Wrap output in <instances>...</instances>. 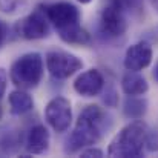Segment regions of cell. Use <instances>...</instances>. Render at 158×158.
<instances>
[{"label":"cell","mask_w":158,"mask_h":158,"mask_svg":"<svg viewBox=\"0 0 158 158\" xmlns=\"http://www.w3.org/2000/svg\"><path fill=\"white\" fill-rule=\"evenodd\" d=\"M114 3H117L118 6H121L126 12H131V11H138L143 5V0H110Z\"/></svg>","instance_id":"obj_17"},{"label":"cell","mask_w":158,"mask_h":158,"mask_svg":"<svg viewBox=\"0 0 158 158\" xmlns=\"http://www.w3.org/2000/svg\"><path fill=\"white\" fill-rule=\"evenodd\" d=\"M42 77L43 58L37 52H28L19 57L9 71V78L19 89H32L39 86Z\"/></svg>","instance_id":"obj_3"},{"label":"cell","mask_w":158,"mask_h":158,"mask_svg":"<svg viewBox=\"0 0 158 158\" xmlns=\"http://www.w3.org/2000/svg\"><path fill=\"white\" fill-rule=\"evenodd\" d=\"M144 148L149 152H158V129H152V131L148 129Z\"/></svg>","instance_id":"obj_16"},{"label":"cell","mask_w":158,"mask_h":158,"mask_svg":"<svg viewBox=\"0 0 158 158\" xmlns=\"http://www.w3.org/2000/svg\"><path fill=\"white\" fill-rule=\"evenodd\" d=\"M151 2H152V5H154V8H155V9H157V11H158V0H151Z\"/></svg>","instance_id":"obj_23"},{"label":"cell","mask_w":158,"mask_h":158,"mask_svg":"<svg viewBox=\"0 0 158 158\" xmlns=\"http://www.w3.org/2000/svg\"><path fill=\"white\" fill-rule=\"evenodd\" d=\"M43 9H45V14L48 17V22L52 23L57 31H61V29H66L69 26L78 25L80 12L72 3L58 2V3H54V5L43 8Z\"/></svg>","instance_id":"obj_7"},{"label":"cell","mask_w":158,"mask_h":158,"mask_svg":"<svg viewBox=\"0 0 158 158\" xmlns=\"http://www.w3.org/2000/svg\"><path fill=\"white\" fill-rule=\"evenodd\" d=\"M148 126L141 120L126 124L109 143L107 155L120 158H137L143 155Z\"/></svg>","instance_id":"obj_2"},{"label":"cell","mask_w":158,"mask_h":158,"mask_svg":"<svg viewBox=\"0 0 158 158\" xmlns=\"http://www.w3.org/2000/svg\"><path fill=\"white\" fill-rule=\"evenodd\" d=\"M154 78L158 81V61H157V64H155V68H154Z\"/></svg>","instance_id":"obj_22"},{"label":"cell","mask_w":158,"mask_h":158,"mask_svg":"<svg viewBox=\"0 0 158 158\" xmlns=\"http://www.w3.org/2000/svg\"><path fill=\"white\" fill-rule=\"evenodd\" d=\"M49 32L48 28V17L45 14V9L39 8L34 12H31L28 17H25L19 23V34L26 40H39L46 37Z\"/></svg>","instance_id":"obj_8"},{"label":"cell","mask_w":158,"mask_h":158,"mask_svg":"<svg viewBox=\"0 0 158 158\" xmlns=\"http://www.w3.org/2000/svg\"><path fill=\"white\" fill-rule=\"evenodd\" d=\"M103 129H105V112L97 105L86 106L78 115L72 134L66 140L64 152L75 154L83 148L98 143L103 137Z\"/></svg>","instance_id":"obj_1"},{"label":"cell","mask_w":158,"mask_h":158,"mask_svg":"<svg viewBox=\"0 0 158 158\" xmlns=\"http://www.w3.org/2000/svg\"><path fill=\"white\" fill-rule=\"evenodd\" d=\"M49 148V132L43 124H37L34 126L26 138V149L29 154L39 155L46 152Z\"/></svg>","instance_id":"obj_11"},{"label":"cell","mask_w":158,"mask_h":158,"mask_svg":"<svg viewBox=\"0 0 158 158\" xmlns=\"http://www.w3.org/2000/svg\"><path fill=\"white\" fill-rule=\"evenodd\" d=\"M17 8V0H0V9L3 12H12Z\"/></svg>","instance_id":"obj_18"},{"label":"cell","mask_w":158,"mask_h":158,"mask_svg":"<svg viewBox=\"0 0 158 158\" xmlns=\"http://www.w3.org/2000/svg\"><path fill=\"white\" fill-rule=\"evenodd\" d=\"M80 155H81V157H103L105 154H103V151L98 149V148H88V149L81 151Z\"/></svg>","instance_id":"obj_19"},{"label":"cell","mask_w":158,"mask_h":158,"mask_svg":"<svg viewBox=\"0 0 158 158\" xmlns=\"http://www.w3.org/2000/svg\"><path fill=\"white\" fill-rule=\"evenodd\" d=\"M148 110V102L141 95H127L123 103V114L131 120H140Z\"/></svg>","instance_id":"obj_15"},{"label":"cell","mask_w":158,"mask_h":158,"mask_svg":"<svg viewBox=\"0 0 158 158\" xmlns=\"http://www.w3.org/2000/svg\"><path fill=\"white\" fill-rule=\"evenodd\" d=\"M5 37H6V28H5V25L0 22V46L3 45V42H5Z\"/></svg>","instance_id":"obj_21"},{"label":"cell","mask_w":158,"mask_h":158,"mask_svg":"<svg viewBox=\"0 0 158 158\" xmlns=\"http://www.w3.org/2000/svg\"><path fill=\"white\" fill-rule=\"evenodd\" d=\"M60 39L64 42V43H69V45H89L91 42V35L88 34L86 29H83L78 25H74V26H69L66 29H61V31H57Z\"/></svg>","instance_id":"obj_14"},{"label":"cell","mask_w":158,"mask_h":158,"mask_svg":"<svg viewBox=\"0 0 158 158\" xmlns=\"http://www.w3.org/2000/svg\"><path fill=\"white\" fill-rule=\"evenodd\" d=\"M77 2H80V3H83V5H86V3H91L92 0H77Z\"/></svg>","instance_id":"obj_24"},{"label":"cell","mask_w":158,"mask_h":158,"mask_svg":"<svg viewBox=\"0 0 158 158\" xmlns=\"http://www.w3.org/2000/svg\"><path fill=\"white\" fill-rule=\"evenodd\" d=\"M9 109L11 114L14 115H23L26 112H29L34 107V100L32 97L25 91V89H17L12 91L9 94Z\"/></svg>","instance_id":"obj_13"},{"label":"cell","mask_w":158,"mask_h":158,"mask_svg":"<svg viewBox=\"0 0 158 158\" xmlns=\"http://www.w3.org/2000/svg\"><path fill=\"white\" fill-rule=\"evenodd\" d=\"M103 88H105V77L98 69L94 68L81 72L74 81V89L81 97H95L103 91Z\"/></svg>","instance_id":"obj_10"},{"label":"cell","mask_w":158,"mask_h":158,"mask_svg":"<svg viewBox=\"0 0 158 158\" xmlns=\"http://www.w3.org/2000/svg\"><path fill=\"white\" fill-rule=\"evenodd\" d=\"M152 48L149 43L146 42H138L134 43L127 48V51L124 54V60L123 64L126 68V71H143L146 69L151 63H152Z\"/></svg>","instance_id":"obj_9"},{"label":"cell","mask_w":158,"mask_h":158,"mask_svg":"<svg viewBox=\"0 0 158 158\" xmlns=\"http://www.w3.org/2000/svg\"><path fill=\"white\" fill-rule=\"evenodd\" d=\"M45 117L55 132H66L72 123V109L69 100L64 97H54L46 105Z\"/></svg>","instance_id":"obj_6"},{"label":"cell","mask_w":158,"mask_h":158,"mask_svg":"<svg viewBox=\"0 0 158 158\" xmlns=\"http://www.w3.org/2000/svg\"><path fill=\"white\" fill-rule=\"evenodd\" d=\"M48 72L57 80H64L83 68V61L74 54L64 51H51L46 54Z\"/></svg>","instance_id":"obj_4"},{"label":"cell","mask_w":158,"mask_h":158,"mask_svg":"<svg viewBox=\"0 0 158 158\" xmlns=\"http://www.w3.org/2000/svg\"><path fill=\"white\" fill-rule=\"evenodd\" d=\"M6 85H8V74L5 69L0 68V98L3 97V94L6 91Z\"/></svg>","instance_id":"obj_20"},{"label":"cell","mask_w":158,"mask_h":158,"mask_svg":"<svg viewBox=\"0 0 158 158\" xmlns=\"http://www.w3.org/2000/svg\"><path fill=\"white\" fill-rule=\"evenodd\" d=\"M126 11L118 6L114 2H107L103 11H102V19H100V26L103 34L109 37H120L126 32L127 29V17Z\"/></svg>","instance_id":"obj_5"},{"label":"cell","mask_w":158,"mask_h":158,"mask_svg":"<svg viewBox=\"0 0 158 158\" xmlns=\"http://www.w3.org/2000/svg\"><path fill=\"white\" fill-rule=\"evenodd\" d=\"M121 89L126 95H144L149 91V83L137 71H127L121 78Z\"/></svg>","instance_id":"obj_12"}]
</instances>
